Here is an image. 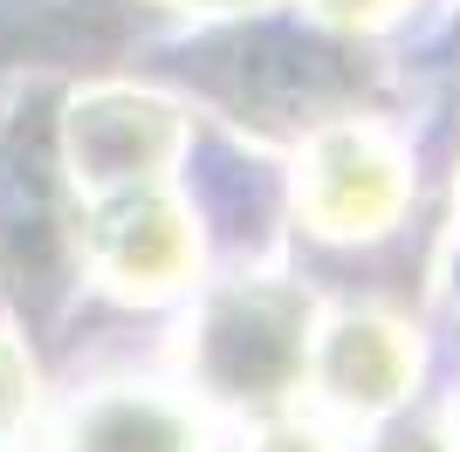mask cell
Segmentation results:
<instances>
[{"instance_id":"8fae6325","label":"cell","mask_w":460,"mask_h":452,"mask_svg":"<svg viewBox=\"0 0 460 452\" xmlns=\"http://www.w3.org/2000/svg\"><path fill=\"white\" fill-rule=\"evenodd\" d=\"M447 452H460V439H454V446H447Z\"/></svg>"},{"instance_id":"8992f818","label":"cell","mask_w":460,"mask_h":452,"mask_svg":"<svg viewBox=\"0 0 460 452\" xmlns=\"http://www.w3.org/2000/svg\"><path fill=\"white\" fill-rule=\"evenodd\" d=\"M49 452H213V432L165 384H96L56 418Z\"/></svg>"},{"instance_id":"6da1fadb","label":"cell","mask_w":460,"mask_h":452,"mask_svg":"<svg viewBox=\"0 0 460 452\" xmlns=\"http://www.w3.org/2000/svg\"><path fill=\"white\" fill-rule=\"evenodd\" d=\"M309 329L316 309L282 274H241L199 295V316L186 329V377L213 404L269 418L288 397H303Z\"/></svg>"},{"instance_id":"5b68a950","label":"cell","mask_w":460,"mask_h":452,"mask_svg":"<svg viewBox=\"0 0 460 452\" xmlns=\"http://www.w3.org/2000/svg\"><path fill=\"white\" fill-rule=\"evenodd\" d=\"M420 336L378 309H337L309 329L303 391H316V418L330 425H378L412 397Z\"/></svg>"},{"instance_id":"ba28073f","label":"cell","mask_w":460,"mask_h":452,"mask_svg":"<svg viewBox=\"0 0 460 452\" xmlns=\"http://www.w3.org/2000/svg\"><path fill=\"white\" fill-rule=\"evenodd\" d=\"M248 452H344V439H337V425H330V418L282 404V412H269L261 425H254Z\"/></svg>"},{"instance_id":"7a4b0ae2","label":"cell","mask_w":460,"mask_h":452,"mask_svg":"<svg viewBox=\"0 0 460 452\" xmlns=\"http://www.w3.org/2000/svg\"><path fill=\"white\" fill-rule=\"evenodd\" d=\"M412 206V158L385 124L337 117L296 158V220L323 240H378Z\"/></svg>"},{"instance_id":"277c9868","label":"cell","mask_w":460,"mask_h":452,"mask_svg":"<svg viewBox=\"0 0 460 452\" xmlns=\"http://www.w3.org/2000/svg\"><path fill=\"white\" fill-rule=\"evenodd\" d=\"M186 151V117L158 90H131V83H96L62 110V178L83 199L131 186H165V171Z\"/></svg>"},{"instance_id":"9c48e42d","label":"cell","mask_w":460,"mask_h":452,"mask_svg":"<svg viewBox=\"0 0 460 452\" xmlns=\"http://www.w3.org/2000/svg\"><path fill=\"white\" fill-rule=\"evenodd\" d=\"M412 0H316V14H330L337 28H385L392 14H405Z\"/></svg>"},{"instance_id":"52a82bcc","label":"cell","mask_w":460,"mask_h":452,"mask_svg":"<svg viewBox=\"0 0 460 452\" xmlns=\"http://www.w3.org/2000/svg\"><path fill=\"white\" fill-rule=\"evenodd\" d=\"M28 418H35V363H28L14 329H0V452L21 439Z\"/></svg>"},{"instance_id":"3957f363","label":"cell","mask_w":460,"mask_h":452,"mask_svg":"<svg viewBox=\"0 0 460 452\" xmlns=\"http://www.w3.org/2000/svg\"><path fill=\"white\" fill-rule=\"evenodd\" d=\"M76 261L124 301H165L199 274V220L172 186H131L83 199Z\"/></svg>"},{"instance_id":"30bf717a","label":"cell","mask_w":460,"mask_h":452,"mask_svg":"<svg viewBox=\"0 0 460 452\" xmlns=\"http://www.w3.org/2000/svg\"><path fill=\"white\" fill-rule=\"evenodd\" d=\"M165 7H207V14H248V7H275V0H165Z\"/></svg>"}]
</instances>
